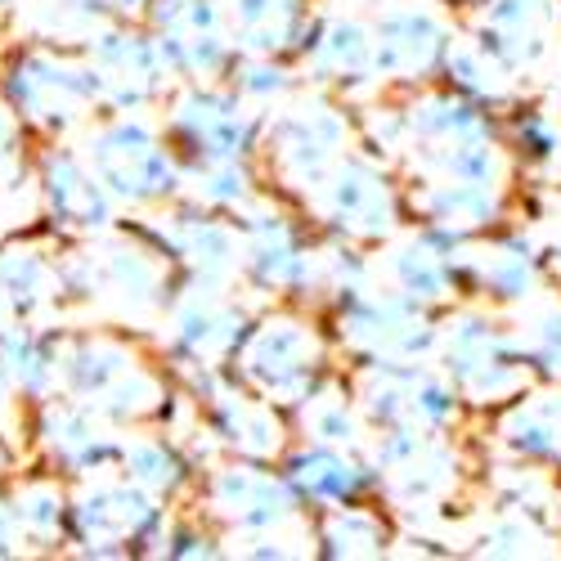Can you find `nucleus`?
I'll use <instances>...</instances> for the list:
<instances>
[{"mask_svg":"<svg viewBox=\"0 0 561 561\" xmlns=\"http://www.w3.org/2000/svg\"><path fill=\"white\" fill-rule=\"evenodd\" d=\"M0 5H10V0H0Z\"/></svg>","mask_w":561,"mask_h":561,"instance_id":"39448f33","label":"nucleus"},{"mask_svg":"<svg viewBox=\"0 0 561 561\" xmlns=\"http://www.w3.org/2000/svg\"><path fill=\"white\" fill-rule=\"evenodd\" d=\"M10 539H14V530H10V512L0 507V552H10Z\"/></svg>","mask_w":561,"mask_h":561,"instance_id":"f03ea898","label":"nucleus"},{"mask_svg":"<svg viewBox=\"0 0 561 561\" xmlns=\"http://www.w3.org/2000/svg\"><path fill=\"white\" fill-rule=\"evenodd\" d=\"M14 162V126H10V117L0 113V171H5Z\"/></svg>","mask_w":561,"mask_h":561,"instance_id":"f257e3e1","label":"nucleus"},{"mask_svg":"<svg viewBox=\"0 0 561 561\" xmlns=\"http://www.w3.org/2000/svg\"><path fill=\"white\" fill-rule=\"evenodd\" d=\"M0 329H5V293H0Z\"/></svg>","mask_w":561,"mask_h":561,"instance_id":"7ed1b4c3","label":"nucleus"},{"mask_svg":"<svg viewBox=\"0 0 561 561\" xmlns=\"http://www.w3.org/2000/svg\"><path fill=\"white\" fill-rule=\"evenodd\" d=\"M0 400H5V378H0Z\"/></svg>","mask_w":561,"mask_h":561,"instance_id":"20e7f679","label":"nucleus"}]
</instances>
